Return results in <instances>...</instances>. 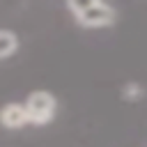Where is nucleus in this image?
Returning <instances> with one entry per match:
<instances>
[{
	"label": "nucleus",
	"instance_id": "obj_1",
	"mask_svg": "<svg viewBox=\"0 0 147 147\" xmlns=\"http://www.w3.org/2000/svg\"><path fill=\"white\" fill-rule=\"evenodd\" d=\"M67 7L83 28H106L115 23V7L108 2H67Z\"/></svg>",
	"mask_w": 147,
	"mask_h": 147
},
{
	"label": "nucleus",
	"instance_id": "obj_2",
	"mask_svg": "<svg viewBox=\"0 0 147 147\" xmlns=\"http://www.w3.org/2000/svg\"><path fill=\"white\" fill-rule=\"evenodd\" d=\"M23 106H25V113H28V122L30 124H48L55 117V108H57L55 96L51 92H44V90L32 92Z\"/></svg>",
	"mask_w": 147,
	"mask_h": 147
},
{
	"label": "nucleus",
	"instance_id": "obj_3",
	"mask_svg": "<svg viewBox=\"0 0 147 147\" xmlns=\"http://www.w3.org/2000/svg\"><path fill=\"white\" fill-rule=\"evenodd\" d=\"M0 122H2L7 129H21V126L30 124L23 103H7V106L0 110Z\"/></svg>",
	"mask_w": 147,
	"mask_h": 147
},
{
	"label": "nucleus",
	"instance_id": "obj_4",
	"mask_svg": "<svg viewBox=\"0 0 147 147\" xmlns=\"http://www.w3.org/2000/svg\"><path fill=\"white\" fill-rule=\"evenodd\" d=\"M18 48V37L11 30H0V60L9 57Z\"/></svg>",
	"mask_w": 147,
	"mask_h": 147
},
{
	"label": "nucleus",
	"instance_id": "obj_5",
	"mask_svg": "<svg viewBox=\"0 0 147 147\" xmlns=\"http://www.w3.org/2000/svg\"><path fill=\"white\" fill-rule=\"evenodd\" d=\"M126 96H129V99H136V96L140 99V96H142L140 85H129V87H126Z\"/></svg>",
	"mask_w": 147,
	"mask_h": 147
}]
</instances>
